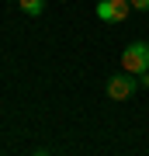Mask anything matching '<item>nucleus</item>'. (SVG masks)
<instances>
[{
    "instance_id": "nucleus-1",
    "label": "nucleus",
    "mask_w": 149,
    "mask_h": 156,
    "mask_svg": "<svg viewBox=\"0 0 149 156\" xmlns=\"http://www.w3.org/2000/svg\"><path fill=\"white\" fill-rule=\"evenodd\" d=\"M122 69L142 76V73L149 69V42H132V45H125V49H122Z\"/></svg>"
},
{
    "instance_id": "nucleus-2",
    "label": "nucleus",
    "mask_w": 149,
    "mask_h": 156,
    "mask_svg": "<svg viewBox=\"0 0 149 156\" xmlns=\"http://www.w3.org/2000/svg\"><path fill=\"white\" fill-rule=\"evenodd\" d=\"M139 83H142V80H139L135 73H125V76L118 73V76H111V80H108V97H111V101H128V97L135 94V87H139Z\"/></svg>"
},
{
    "instance_id": "nucleus-3",
    "label": "nucleus",
    "mask_w": 149,
    "mask_h": 156,
    "mask_svg": "<svg viewBox=\"0 0 149 156\" xmlns=\"http://www.w3.org/2000/svg\"><path fill=\"white\" fill-rule=\"evenodd\" d=\"M97 17L101 21H108V24H115V21H125L128 11H132V4L128 0H97Z\"/></svg>"
},
{
    "instance_id": "nucleus-4",
    "label": "nucleus",
    "mask_w": 149,
    "mask_h": 156,
    "mask_svg": "<svg viewBox=\"0 0 149 156\" xmlns=\"http://www.w3.org/2000/svg\"><path fill=\"white\" fill-rule=\"evenodd\" d=\"M17 4H21V11L31 14V17H38V14L45 11V0H17Z\"/></svg>"
},
{
    "instance_id": "nucleus-5",
    "label": "nucleus",
    "mask_w": 149,
    "mask_h": 156,
    "mask_svg": "<svg viewBox=\"0 0 149 156\" xmlns=\"http://www.w3.org/2000/svg\"><path fill=\"white\" fill-rule=\"evenodd\" d=\"M128 4H132L135 11H149V0H128Z\"/></svg>"
},
{
    "instance_id": "nucleus-6",
    "label": "nucleus",
    "mask_w": 149,
    "mask_h": 156,
    "mask_svg": "<svg viewBox=\"0 0 149 156\" xmlns=\"http://www.w3.org/2000/svg\"><path fill=\"white\" fill-rule=\"evenodd\" d=\"M139 80H142V87H149V69L142 73V76H139Z\"/></svg>"
}]
</instances>
